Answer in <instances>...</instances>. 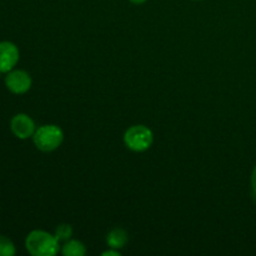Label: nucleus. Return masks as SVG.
Listing matches in <instances>:
<instances>
[{"label":"nucleus","mask_w":256,"mask_h":256,"mask_svg":"<svg viewBox=\"0 0 256 256\" xmlns=\"http://www.w3.org/2000/svg\"><path fill=\"white\" fill-rule=\"evenodd\" d=\"M25 248L32 256H54L59 252V240L44 230H32L25 239Z\"/></svg>","instance_id":"1"},{"label":"nucleus","mask_w":256,"mask_h":256,"mask_svg":"<svg viewBox=\"0 0 256 256\" xmlns=\"http://www.w3.org/2000/svg\"><path fill=\"white\" fill-rule=\"evenodd\" d=\"M64 140V132L58 125H42L35 130L32 135V142L38 150L44 152H50L56 150Z\"/></svg>","instance_id":"2"},{"label":"nucleus","mask_w":256,"mask_h":256,"mask_svg":"<svg viewBox=\"0 0 256 256\" xmlns=\"http://www.w3.org/2000/svg\"><path fill=\"white\" fill-rule=\"evenodd\" d=\"M154 142L152 132L145 125H134L129 128L124 134V144L129 150L142 152L150 149Z\"/></svg>","instance_id":"3"},{"label":"nucleus","mask_w":256,"mask_h":256,"mask_svg":"<svg viewBox=\"0 0 256 256\" xmlns=\"http://www.w3.org/2000/svg\"><path fill=\"white\" fill-rule=\"evenodd\" d=\"M32 78L24 70H12L5 76V85L12 94H25L32 88Z\"/></svg>","instance_id":"4"},{"label":"nucleus","mask_w":256,"mask_h":256,"mask_svg":"<svg viewBox=\"0 0 256 256\" xmlns=\"http://www.w3.org/2000/svg\"><path fill=\"white\" fill-rule=\"evenodd\" d=\"M10 129L18 139L25 140L32 138L36 128H35L34 120L29 115L16 114L10 122Z\"/></svg>","instance_id":"5"},{"label":"nucleus","mask_w":256,"mask_h":256,"mask_svg":"<svg viewBox=\"0 0 256 256\" xmlns=\"http://www.w3.org/2000/svg\"><path fill=\"white\" fill-rule=\"evenodd\" d=\"M19 62V49L14 42H0V72H9Z\"/></svg>","instance_id":"6"},{"label":"nucleus","mask_w":256,"mask_h":256,"mask_svg":"<svg viewBox=\"0 0 256 256\" xmlns=\"http://www.w3.org/2000/svg\"><path fill=\"white\" fill-rule=\"evenodd\" d=\"M126 232L124 229H120V228H115V229L110 230L106 236V244L109 245V248H112V249H122V248H124L126 245Z\"/></svg>","instance_id":"7"},{"label":"nucleus","mask_w":256,"mask_h":256,"mask_svg":"<svg viewBox=\"0 0 256 256\" xmlns=\"http://www.w3.org/2000/svg\"><path fill=\"white\" fill-rule=\"evenodd\" d=\"M62 254L64 256H84L86 254V248L79 240H68L62 248Z\"/></svg>","instance_id":"8"},{"label":"nucleus","mask_w":256,"mask_h":256,"mask_svg":"<svg viewBox=\"0 0 256 256\" xmlns=\"http://www.w3.org/2000/svg\"><path fill=\"white\" fill-rule=\"evenodd\" d=\"M16 252L15 245L9 238L0 235V256H14Z\"/></svg>","instance_id":"9"},{"label":"nucleus","mask_w":256,"mask_h":256,"mask_svg":"<svg viewBox=\"0 0 256 256\" xmlns=\"http://www.w3.org/2000/svg\"><path fill=\"white\" fill-rule=\"evenodd\" d=\"M55 238L59 240V242H68L70 240L72 235V228L69 224H60L58 225V228L55 229Z\"/></svg>","instance_id":"10"},{"label":"nucleus","mask_w":256,"mask_h":256,"mask_svg":"<svg viewBox=\"0 0 256 256\" xmlns=\"http://www.w3.org/2000/svg\"><path fill=\"white\" fill-rule=\"evenodd\" d=\"M102 256H120V252H118L116 249H112V248H110V250H106V252H104L102 254Z\"/></svg>","instance_id":"11"},{"label":"nucleus","mask_w":256,"mask_h":256,"mask_svg":"<svg viewBox=\"0 0 256 256\" xmlns=\"http://www.w3.org/2000/svg\"><path fill=\"white\" fill-rule=\"evenodd\" d=\"M252 190H254L256 194V166L254 168L252 174Z\"/></svg>","instance_id":"12"},{"label":"nucleus","mask_w":256,"mask_h":256,"mask_svg":"<svg viewBox=\"0 0 256 256\" xmlns=\"http://www.w3.org/2000/svg\"><path fill=\"white\" fill-rule=\"evenodd\" d=\"M129 2H132V4L140 5V4H144V2H148V0H129Z\"/></svg>","instance_id":"13"},{"label":"nucleus","mask_w":256,"mask_h":256,"mask_svg":"<svg viewBox=\"0 0 256 256\" xmlns=\"http://www.w3.org/2000/svg\"><path fill=\"white\" fill-rule=\"evenodd\" d=\"M192 2H202V0H192Z\"/></svg>","instance_id":"14"}]
</instances>
